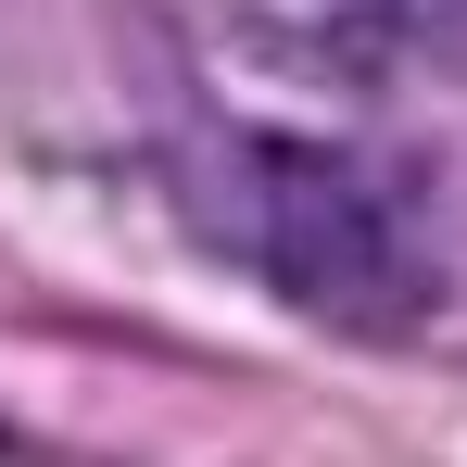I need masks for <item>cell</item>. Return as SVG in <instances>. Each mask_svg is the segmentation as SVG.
Listing matches in <instances>:
<instances>
[{"mask_svg": "<svg viewBox=\"0 0 467 467\" xmlns=\"http://www.w3.org/2000/svg\"><path fill=\"white\" fill-rule=\"evenodd\" d=\"M228 240L291 316L341 328V341H417L442 316V240L430 202L354 152H304V140H253L228 190Z\"/></svg>", "mask_w": 467, "mask_h": 467, "instance_id": "1", "label": "cell"}, {"mask_svg": "<svg viewBox=\"0 0 467 467\" xmlns=\"http://www.w3.org/2000/svg\"><path fill=\"white\" fill-rule=\"evenodd\" d=\"M228 38L291 88H379L404 64V0H228Z\"/></svg>", "mask_w": 467, "mask_h": 467, "instance_id": "2", "label": "cell"}, {"mask_svg": "<svg viewBox=\"0 0 467 467\" xmlns=\"http://www.w3.org/2000/svg\"><path fill=\"white\" fill-rule=\"evenodd\" d=\"M404 64L467 77V0H404Z\"/></svg>", "mask_w": 467, "mask_h": 467, "instance_id": "3", "label": "cell"}]
</instances>
